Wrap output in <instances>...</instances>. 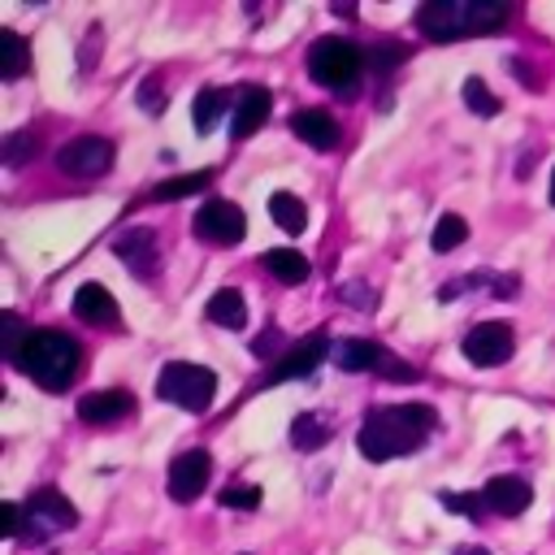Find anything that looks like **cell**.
<instances>
[{
	"label": "cell",
	"mask_w": 555,
	"mask_h": 555,
	"mask_svg": "<svg viewBox=\"0 0 555 555\" xmlns=\"http://www.w3.org/2000/svg\"><path fill=\"white\" fill-rule=\"evenodd\" d=\"M438 425V412L429 403H399V408H373L360 425V451L369 460H399L412 455Z\"/></svg>",
	"instance_id": "6da1fadb"
},
{
	"label": "cell",
	"mask_w": 555,
	"mask_h": 555,
	"mask_svg": "<svg viewBox=\"0 0 555 555\" xmlns=\"http://www.w3.org/2000/svg\"><path fill=\"white\" fill-rule=\"evenodd\" d=\"M78 360H82V347L78 338H69L65 330H30L22 351L13 356V364L43 390H65L78 373Z\"/></svg>",
	"instance_id": "7a4b0ae2"
},
{
	"label": "cell",
	"mask_w": 555,
	"mask_h": 555,
	"mask_svg": "<svg viewBox=\"0 0 555 555\" xmlns=\"http://www.w3.org/2000/svg\"><path fill=\"white\" fill-rule=\"evenodd\" d=\"M364 74V48H356L351 39L325 35L308 48V78L330 87V91H356Z\"/></svg>",
	"instance_id": "3957f363"
},
{
	"label": "cell",
	"mask_w": 555,
	"mask_h": 555,
	"mask_svg": "<svg viewBox=\"0 0 555 555\" xmlns=\"http://www.w3.org/2000/svg\"><path fill=\"white\" fill-rule=\"evenodd\" d=\"M156 395L173 408H186V412H204L217 395V373L204 369V364H191V360H173L160 369L156 377Z\"/></svg>",
	"instance_id": "277c9868"
},
{
	"label": "cell",
	"mask_w": 555,
	"mask_h": 555,
	"mask_svg": "<svg viewBox=\"0 0 555 555\" xmlns=\"http://www.w3.org/2000/svg\"><path fill=\"white\" fill-rule=\"evenodd\" d=\"M22 512H26V538H35V542H48V538H56V533H65V529L78 525L74 503H69L56 486H39V490L26 499Z\"/></svg>",
	"instance_id": "5b68a950"
},
{
	"label": "cell",
	"mask_w": 555,
	"mask_h": 555,
	"mask_svg": "<svg viewBox=\"0 0 555 555\" xmlns=\"http://www.w3.org/2000/svg\"><path fill=\"white\" fill-rule=\"evenodd\" d=\"M113 160H117V147L104 134H78L56 152V169L69 178H100L113 169Z\"/></svg>",
	"instance_id": "8992f818"
},
{
	"label": "cell",
	"mask_w": 555,
	"mask_h": 555,
	"mask_svg": "<svg viewBox=\"0 0 555 555\" xmlns=\"http://www.w3.org/2000/svg\"><path fill=\"white\" fill-rule=\"evenodd\" d=\"M468 0H429L416 9V26L421 35H429L434 43H447V39H464L473 35V17H468Z\"/></svg>",
	"instance_id": "52a82bcc"
},
{
	"label": "cell",
	"mask_w": 555,
	"mask_h": 555,
	"mask_svg": "<svg viewBox=\"0 0 555 555\" xmlns=\"http://www.w3.org/2000/svg\"><path fill=\"white\" fill-rule=\"evenodd\" d=\"M191 230H195L199 238L217 243V247H230V243H238V238L247 234V217H243V208L230 204V199H208L204 208H195Z\"/></svg>",
	"instance_id": "ba28073f"
},
{
	"label": "cell",
	"mask_w": 555,
	"mask_h": 555,
	"mask_svg": "<svg viewBox=\"0 0 555 555\" xmlns=\"http://www.w3.org/2000/svg\"><path fill=\"white\" fill-rule=\"evenodd\" d=\"M512 347H516V338H512V325H507V321H481V325H473V330L464 334V356H468V364H477V369H499V364H507V360H512Z\"/></svg>",
	"instance_id": "9c48e42d"
},
{
	"label": "cell",
	"mask_w": 555,
	"mask_h": 555,
	"mask_svg": "<svg viewBox=\"0 0 555 555\" xmlns=\"http://www.w3.org/2000/svg\"><path fill=\"white\" fill-rule=\"evenodd\" d=\"M334 351V343H330V334L325 330H317V334H308V338H299L295 347H286V356L260 377V386H278V382H295V377H308L325 356Z\"/></svg>",
	"instance_id": "30bf717a"
},
{
	"label": "cell",
	"mask_w": 555,
	"mask_h": 555,
	"mask_svg": "<svg viewBox=\"0 0 555 555\" xmlns=\"http://www.w3.org/2000/svg\"><path fill=\"white\" fill-rule=\"evenodd\" d=\"M208 473H212L208 451L191 447V451L173 455V464H169V473H165V490H169V499H173V503H195V499L204 494V486H208Z\"/></svg>",
	"instance_id": "8fae6325"
},
{
	"label": "cell",
	"mask_w": 555,
	"mask_h": 555,
	"mask_svg": "<svg viewBox=\"0 0 555 555\" xmlns=\"http://www.w3.org/2000/svg\"><path fill=\"white\" fill-rule=\"evenodd\" d=\"M481 499H486V512H499V516H520V512L533 503V486H529L525 477L503 473V477H490V481L481 486Z\"/></svg>",
	"instance_id": "7c38bea8"
},
{
	"label": "cell",
	"mask_w": 555,
	"mask_h": 555,
	"mask_svg": "<svg viewBox=\"0 0 555 555\" xmlns=\"http://www.w3.org/2000/svg\"><path fill=\"white\" fill-rule=\"evenodd\" d=\"M113 256H117L126 269H134L139 278H152V273H156V230L139 225V230L117 234V238H113Z\"/></svg>",
	"instance_id": "4fadbf2b"
},
{
	"label": "cell",
	"mask_w": 555,
	"mask_h": 555,
	"mask_svg": "<svg viewBox=\"0 0 555 555\" xmlns=\"http://www.w3.org/2000/svg\"><path fill=\"white\" fill-rule=\"evenodd\" d=\"M74 312H78L87 325H100V330H117V325H121V308H117L113 291H104L100 282L78 286V295H74Z\"/></svg>",
	"instance_id": "5bb4252c"
},
{
	"label": "cell",
	"mask_w": 555,
	"mask_h": 555,
	"mask_svg": "<svg viewBox=\"0 0 555 555\" xmlns=\"http://www.w3.org/2000/svg\"><path fill=\"white\" fill-rule=\"evenodd\" d=\"M291 130H295V139H304V143L317 147V152H334L338 139H343L338 121H334L325 108H299V113L291 117Z\"/></svg>",
	"instance_id": "9a60e30c"
},
{
	"label": "cell",
	"mask_w": 555,
	"mask_h": 555,
	"mask_svg": "<svg viewBox=\"0 0 555 555\" xmlns=\"http://www.w3.org/2000/svg\"><path fill=\"white\" fill-rule=\"evenodd\" d=\"M130 412H134V395L130 390H91V395L78 399V416L87 425H113V421H121Z\"/></svg>",
	"instance_id": "2e32d148"
},
{
	"label": "cell",
	"mask_w": 555,
	"mask_h": 555,
	"mask_svg": "<svg viewBox=\"0 0 555 555\" xmlns=\"http://www.w3.org/2000/svg\"><path fill=\"white\" fill-rule=\"evenodd\" d=\"M269 108H273V95L264 87H243L238 91V104H234V139H247L256 134L264 121H269Z\"/></svg>",
	"instance_id": "e0dca14e"
},
{
	"label": "cell",
	"mask_w": 555,
	"mask_h": 555,
	"mask_svg": "<svg viewBox=\"0 0 555 555\" xmlns=\"http://www.w3.org/2000/svg\"><path fill=\"white\" fill-rule=\"evenodd\" d=\"M330 360H334L343 373H369V369H377V364L386 360V351H382L377 343H369V338H343V343H334Z\"/></svg>",
	"instance_id": "ac0fdd59"
},
{
	"label": "cell",
	"mask_w": 555,
	"mask_h": 555,
	"mask_svg": "<svg viewBox=\"0 0 555 555\" xmlns=\"http://www.w3.org/2000/svg\"><path fill=\"white\" fill-rule=\"evenodd\" d=\"M204 312H208V321L221 325V330H243V325H247V299H243L234 286L212 291V299H208Z\"/></svg>",
	"instance_id": "d6986e66"
},
{
	"label": "cell",
	"mask_w": 555,
	"mask_h": 555,
	"mask_svg": "<svg viewBox=\"0 0 555 555\" xmlns=\"http://www.w3.org/2000/svg\"><path fill=\"white\" fill-rule=\"evenodd\" d=\"M260 264H264L278 282H286V286H299V282L308 278V256L295 251V247H273V251L260 256Z\"/></svg>",
	"instance_id": "ffe728a7"
},
{
	"label": "cell",
	"mask_w": 555,
	"mask_h": 555,
	"mask_svg": "<svg viewBox=\"0 0 555 555\" xmlns=\"http://www.w3.org/2000/svg\"><path fill=\"white\" fill-rule=\"evenodd\" d=\"M269 217H273V225H282L286 234H304V230H308V208H304V199L291 195V191H273V195H269Z\"/></svg>",
	"instance_id": "44dd1931"
},
{
	"label": "cell",
	"mask_w": 555,
	"mask_h": 555,
	"mask_svg": "<svg viewBox=\"0 0 555 555\" xmlns=\"http://www.w3.org/2000/svg\"><path fill=\"white\" fill-rule=\"evenodd\" d=\"M225 108H230V91H221V87H204V91L195 95V104H191V121H195V130L208 134V130L221 121Z\"/></svg>",
	"instance_id": "7402d4cb"
},
{
	"label": "cell",
	"mask_w": 555,
	"mask_h": 555,
	"mask_svg": "<svg viewBox=\"0 0 555 555\" xmlns=\"http://www.w3.org/2000/svg\"><path fill=\"white\" fill-rule=\"evenodd\" d=\"M30 69V48L17 30H0V78H22Z\"/></svg>",
	"instance_id": "603a6c76"
},
{
	"label": "cell",
	"mask_w": 555,
	"mask_h": 555,
	"mask_svg": "<svg viewBox=\"0 0 555 555\" xmlns=\"http://www.w3.org/2000/svg\"><path fill=\"white\" fill-rule=\"evenodd\" d=\"M408 43H399V39H382V43H373V48H364V69H373L377 78H390L403 61H408Z\"/></svg>",
	"instance_id": "cb8c5ba5"
},
{
	"label": "cell",
	"mask_w": 555,
	"mask_h": 555,
	"mask_svg": "<svg viewBox=\"0 0 555 555\" xmlns=\"http://www.w3.org/2000/svg\"><path fill=\"white\" fill-rule=\"evenodd\" d=\"M330 421L321 416V412H299L295 416V425H291V442L299 447V451H317L325 438H330Z\"/></svg>",
	"instance_id": "d4e9b609"
},
{
	"label": "cell",
	"mask_w": 555,
	"mask_h": 555,
	"mask_svg": "<svg viewBox=\"0 0 555 555\" xmlns=\"http://www.w3.org/2000/svg\"><path fill=\"white\" fill-rule=\"evenodd\" d=\"M208 182H212V169H195V173H186V178H165V182L152 186V199H160V204H169V199H186V195L204 191Z\"/></svg>",
	"instance_id": "484cf974"
},
{
	"label": "cell",
	"mask_w": 555,
	"mask_h": 555,
	"mask_svg": "<svg viewBox=\"0 0 555 555\" xmlns=\"http://www.w3.org/2000/svg\"><path fill=\"white\" fill-rule=\"evenodd\" d=\"M464 238H468V221H464L460 212H442L438 225H434V238H429V243H434V251L447 256V251H455Z\"/></svg>",
	"instance_id": "4316f807"
},
{
	"label": "cell",
	"mask_w": 555,
	"mask_h": 555,
	"mask_svg": "<svg viewBox=\"0 0 555 555\" xmlns=\"http://www.w3.org/2000/svg\"><path fill=\"white\" fill-rule=\"evenodd\" d=\"M464 104H468L477 117H494V113H499V95H494L481 78H464Z\"/></svg>",
	"instance_id": "83f0119b"
},
{
	"label": "cell",
	"mask_w": 555,
	"mask_h": 555,
	"mask_svg": "<svg viewBox=\"0 0 555 555\" xmlns=\"http://www.w3.org/2000/svg\"><path fill=\"white\" fill-rule=\"evenodd\" d=\"M39 152V134H30V130H17V134H9L4 139V165H26L30 156Z\"/></svg>",
	"instance_id": "f1b7e54d"
},
{
	"label": "cell",
	"mask_w": 555,
	"mask_h": 555,
	"mask_svg": "<svg viewBox=\"0 0 555 555\" xmlns=\"http://www.w3.org/2000/svg\"><path fill=\"white\" fill-rule=\"evenodd\" d=\"M221 507H243V512L260 507V486H251V481H234V486H225V490H221Z\"/></svg>",
	"instance_id": "f546056e"
},
{
	"label": "cell",
	"mask_w": 555,
	"mask_h": 555,
	"mask_svg": "<svg viewBox=\"0 0 555 555\" xmlns=\"http://www.w3.org/2000/svg\"><path fill=\"white\" fill-rule=\"evenodd\" d=\"M438 499H442V507H451V512H460V516H468V520H477V516L486 512L481 490H477V494H451V490H442Z\"/></svg>",
	"instance_id": "4dcf8cb0"
},
{
	"label": "cell",
	"mask_w": 555,
	"mask_h": 555,
	"mask_svg": "<svg viewBox=\"0 0 555 555\" xmlns=\"http://www.w3.org/2000/svg\"><path fill=\"white\" fill-rule=\"evenodd\" d=\"M134 100L143 104V113L160 117V113H165V91H160V78H156V74H152V78H143V82H139V91H134Z\"/></svg>",
	"instance_id": "1f68e13d"
},
{
	"label": "cell",
	"mask_w": 555,
	"mask_h": 555,
	"mask_svg": "<svg viewBox=\"0 0 555 555\" xmlns=\"http://www.w3.org/2000/svg\"><path fill=\"white\" fill-rule=\"evenodd\" d=\"M0 330H4V356L13 360V356L22 351V343H26V334H30V330L22 325V317H17V312H4V317H0Z\"/></svg>",
	"instance_id": "d6a6232c"
},
{
	"label": "cell",
	"mask_w": 555,
	"mask_h": 555,
	"mask_svg": "<svg viewBox=\"0 0 555 555\" xmlns=\"http://www.w3.org/2000/svg\"><path fill=\"white\" fill-rule=\"evenodd\" d=\"M0 533L4 538H22L26 533V512L17 503H0Z\"/></svg>",
	"instance_id": "836d02e7"
},
{
	"label": "cell",
	"mask_w": 555,
	"mask_h": 555,
	"mask_svg": "<svg viewBox=\"0 0 555 555\" xmlns=\"http://www.w3.org/2000/svg\"><path fill=\"white\" fill-rule=\"evenodd\" d=\"M278 343H282V334H278V330H264V334L251 343V351H256L260 360H269V356H278V351L286 356V347H278Z\"/></svg>",
	"instance_id": "e575fe53"
},
{
	"label": "cell",
	"mask_w": 555,
	"mask_h": 555,
	"mask_svg": "<svg viewBox=\"0 0 555 555\" xmlns=\"http://www.w3.org/2000/svg\"><path fill=\"white\" fill-rule=\"evenodd\" d=\"M334 13H338V17H356V4H351V0H347V4L338 0V4H334Z\"/></svg>",
	"instance_id": "d590c367"
},
{
	"label": "cell",
	"mask_w": 555,
	"mask_h": 555,
	"mask_svg": "<svg viewBox=\"0 0 555 555\" xmlns=\"http://www.w3.org/2000/svg\"><path fill=\"white\" fill-rule=\"evenodd\" d=\"M451 555H490V551H486V546H455Z\"/></svg>",
	"instance_id": "8d00e7d4"
},
{
	"label": "cell",
	"mask_w": 555,
	"mask_h": 555,
	"mask_svg": "<svg viewBox=\"0 0 555 555\" xmlns=\"http://www.w3.org/2000/svg\"><path fill=\"white\" fill-rule=\"evenodd\" d=\"M546 195H551V208H555V169H551V191Z\"/></svg>",
	"instance_id": "74e56055"
}]
</instances>
